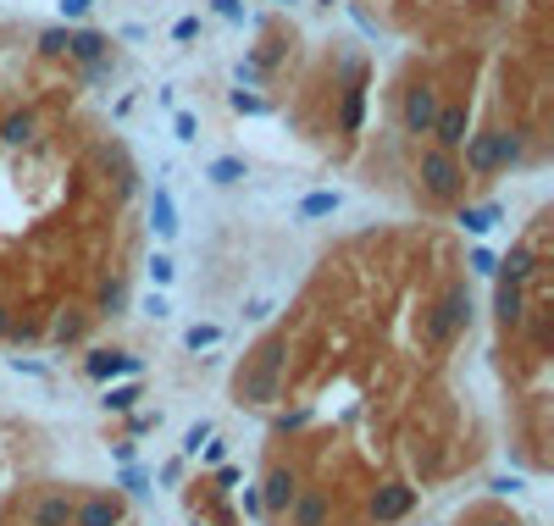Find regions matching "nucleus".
<instances>
[{
	"label": "nucleus",
	"mask_w": 554,
	"mask_h": 526,
	"mask_svg": "<svg viewBox=\"0 0 554 526\" xmlns=\"http://www.w3.org/2000/svg\"><path fill=\"white\" fill-rule=\"evenodd\" d=\"M527 128H471L466 144H460V167H466V178H499V172H516L527 167Z\"/></svg>",
	"instance_id": "obj_1"
},
{
	"label": "nucleus",
	"mask_w": 554,
	"mask_h": 526,
	"mask_svg": "<svg viewBox=\"0 0 554 526\" xmlns=\"http://www.w3.org/2000/svg\"><path fill=\"white\" fill-rule=\"evenodd\" d=\"M410 178H416V189H422L433 205H444V211H449V205H460V200H466V189H471L460 156H455V150H438V144H416Z\"/></svg>",
	"instance_id": "obj_2"
},
{
	"label": "nucleus",
	"mask_w": 554,
	"mask_h": 526,
	"mask_svg": "<svg viewBox=\"0 0 554 526\" xmlns=\"http://www.w3.org/2000/svg\"><path fill=\"white\" fill-rule=\"evenodd\" d=\"M466 327H471V283L466 277H449V283L438 288V299L422 311V344L449 349Z\"/></svg>",
	"instance_id": "obj_3"
},
{
	"label": "nucleus",
	"mask_w": 554,
	"mask_h": 526,
	"mask_svg": "<svg viewBox=\"0 0 554 526\" xmlns=\"http://www.w3.org/2000/svg\"><path fill=\"white\" fill-rule=\"evenodd\" d=\"M438 106H444V95H438V84H433V78H410V84H405V95H399V106H394L399 139H405V144H422L427 133H433Z\"/></svg>",
	"instance_id": "obj_4"
},
{
	"label": "nucleus",
	"mask_w": 554,
	"mask_h": 526,
	"mask_svg": "<svg viewBox=\"0 0 554 526\" xmlns=\"http://www.w3.org/2000/svg\"><path fill=\"white\" fill-rule=\"evenodd\" d=\"M277 399H283V377L255 366V360H239V371H233V405L239 410H272Z\"/></svg>",
	"instance_id": "obj_5"
},
{
	"label": "nucleus",
	"mask_w": 554,
	"mask_h": 526,
	"mask_svg": "<svg viewBox=\"0 0 554 526\" xmlns=\"http://www.w3.org/2000/svg\"><path fill=\"white\" fill-rule=\"evenodd\" d=\"M338 133H361L366 128V61L361 56H344V89H338V117H333Z\"/></svg>",
	"instance_id": "obj_6"
},
{
	"label": "nucleus",
	"mask_w": 554,
	"mask_h": 526,
	"mask_svg": "<svg viewBox=\"0 0 554 526\" xmlns=\"http://www.w3.org/2000/svg\"><path fill=\"white\" fill-rule=\"evenodd\" d=\"M410 510H416V488H410V482H383V488H372V499H366L372 526H399Z\"/></svg>",
	"instance_id": "obj_7"
},
{
	"label": "nucleus",
	"mask_w": 554,
	"mask_h": 526,
	"mask_svg": "<svg viewBox=\"0 0 554 526\" xmlns=\"http://www.w3.org/2000/svg\"><path fill=\"white\" fill-rule=\"evenodd\" d=\"M261 515H272V521H283L289 515V504H294V493H300V471L294 466H266V477H261Z\"/></svg>",
	"instance_id": "obj_8"
},
{
	"label": "nucleus",
	"mask_w": 554,
	"mask_h": 526,
	"mask_svg": "<svg viewBox=\"0 0 554 526\" xmlns=\"http://www.w3.org/2000/svg\"><path fill=\"white\" fill-rule=\"evenodd\" d=\"M466 133H471V106H466V100H444V106H438V117H433L427 144H438V150H455V156H460Z\"/></svg>",
	"instance_id": "obj_9"
},
{
	"label": "nucleus",
	"mask_w": 554,
	"mask_h": 526,
	"mask_svg": "<svg viewBox=\"0 0 554 526\" xmlns=\"http://www.w3.org/2000/svg\"><path fill=\"white\" fill-rule=\"evenodd\" d=\"M122 515H128V504H122V493H78V510H73V526H122Z\"/></svg>",
	"instance_id": "obj_10"
},
{
	"label": "nucleus",
	"mask_w": 554,
	"mask_h": 526,
	"mask_svg": "<svg viewBox=\"0 0 554 526\" xmlns=\"http://www.w3.org/2000/svg\"><path fill=\"white\" fill-rule=\"evenodd\" d=\"M73 510H78L73 488H45L28 504V526H73Z\"/></svg>",
	"instance_id": "obj_11"
},
{
	"label": "nucleus",
	"mask_w": 554,
	"mask_h": 526,
	"mask_svg": "<svg viewBox=\"0 0 554 526\" xmlns=\"http://www.w3.org/2000/svg\"><path fill=\"white\" fill-rule=\"evenodd\" d=\"M283 521L289 526H327L333 521V488H305L300 482V493H294V504H289Z\"/></svg>",
	"instance_id": "obj_12"
},
{
	"label": "nucleus",
	"mask_w": 554,
	"mask_h": 526,
	"mask_svg": "<svg viewBox=\"0 0 554 526\" xmlns=\"http://www.w3.org/2000/svg\"><path fill=\"white\" fill-rule=\"evenodd\" d=\"M100 161H106V172H111L117 205H133V200H139V167H133L128 150H122V144H100Z\"/></svg>",
	"instance_id": "obj_13"
},
{
	"label": "nucleus",
	"mask_w": 554,
	"mask_h": 526,
	"mask_svg": "<svg viewBox=\"0 0 554 526\" xmlns=\"http://www.w3.org/2000/svg\"><path fill=\"white\" fill-rule=\"evenodd\" d=\"M89 327H95V311H89V305H61V311L50 316V344L73 349V344L89 338Z\"/></svg>",
	"instance_id": "obj_14"
},
{
	"label": "nucleus",
	"mask_w": 554,
	"mask_h": 526,
	"mask_svg": "<svg viewBox=\"0 0 554 526\" xmlns=\"http://www.w3.org/2000/svg\"><path fill=\"white\" fill-rule=\"evenodd\" d=\"M84 371L95 377V383H111V377H139V371H145V360L128 355V349H89Z\"/></svg>",
	"instance_id": "obj_15"
},
{
	"label": "nucleus",
	"mask_w": 554,
	"mask_h": 526,
	"mask_svg": "<svg viewBox=\"0 0 554 526\" xmlns=\"http://www.w3.org/2000/svg\"><path fill=\"white\" fill-rule=\"evenodd\" d=\"M543 277V255L532 250V244H510V255L499 261V272H494V283H538Z\"/></svg>",
	"instance_id": "obj_16"
},
{
	"label": "nucleus",
	"mask_w": 554,
	"mask_h": 526,
	"mask_svg": "<svg viewBox=\"0 0 554 526\" xmlns=\"http://www.w3.org/2000/svg\"><path fill=\"white\" fill-rule=\"evenodd\" d=\"M449 222H455L460 233H471V239H488V233L505 222V211H499L494 200H488V205H466V200H460V205H449Z\"/></svg>",
	"instance_id": "obj_17"
},
{
	"label": "nucleus",
	"mask_w": 554,
	"mask_h": 526,
	"mask_svg": "<svg viewBox=\"0 0 554 526\" xmlns=\"http://www.w3.org/2000/svg\"><path fill=\"white\" fill-rule=\"evenodd\" d=\"M128 305H133L128 277H122V272H106V277L95 283V299H89V311H95V316H128Z\"/></svg>",
	"instance_id": "obj_18"
},
{
	"label": "nucleus",
	"mask_w": 554,
	"mask_h": 526,
	"mask_svg": "<svg viewBox=\"0 0 554 526\" xmlns=\"http://www.w3.org/2000/svg\"><path fill=\"white\" fill-rule=\"evenodd\" d=\"M0 144L6 150H28V144H39V111L34 106H17L0 117Z\"/></svg>",
	"instance_id": "obj_19"
},
{
	"label": "nucleus",
	"mask_w": 554,
	"mask_h": 526,
	"mask_svg": "<svg viewBox=\"0 0 554 526\" xmlns=\"http://www.w3.org/2000/svg\"><path fill=\"white\" fill-rule=\"evenodd\" d=\"M527 288L521 283H494V311H499V327L505 333H521V322H527Z\"/></svg>",
	"instance_id": "obj_20"
},
{
	"label": "nucleus",
	"mask_w": 554,
	"mask_h": 526,
	"mask_svg": "<svg viewBox=\"0 0 554 526\" xmlns=\"http://www.w3.org/2000/svg\"><path fill=\"white\" fill-rule=\"evenodd\" d=\"M150 233H156L161 244L178 239V200H172L167 183H156V189H150Z\"/></svg>",
	"instance_id": "obj_21"
},
{
	"label": "nucleus",
	"mask_w": 554,
	"mask_h": 526,
	"mask_svg": "<svg viewBox=\"0 0 554 526\" xmlns=\"http://www.w3.org/2000/svg\"><path fill=\"white\" fill-rule=\"evenodd\" d=\"M100 56H111V34H100V28H73L67 34V61H100Z\"/></svg>",
	"instance_id": "obj_22"
},
{
	"label": "nucleus",
	"mask_w": 554,
	"mask_h": 526,
	"mask_svg": "<svg viewBox=\"0 0 554 526\" xmlns=\"http://www.w3.org/2000/svg\"><path fill=\"white\" fill-rule=\"evenodd\" d=\"M338 205H344V194L338 189H311V194H300V222H322V216H338Z\"/></svg>",
	"instance_id": "obj_23"
},
{
	"label": "nucleus",
	"mask_w": 554,
	"mask_h": 526,
	"mask_svg": "<svg viewBox=\"0 0 554 526\" xmlns=\"http://www.w3.org/2000/svg\"><path fill=\"white\" fill-rule=\"evenodd\" d=\"M205 178L217 183V189H233V183H244V178H250V167H244L239 156H217L211 167H205Z\"/></svg>",
	"instance_id": "obj_24"
},
{
	"label": "nucleus",
	"mask_w": 554,
	"mask_h": 526,
	"mask_svg": "<svg viewBox=\"0 0 554 526\" xmlns=\"http://www.w3.org/2000/svg\"><path fill=\"white\" fill-rule=\"evenodd\" d=\"M311 416H316L311 405H294V410H272V438H289V432L311 427Z\"/></svg>",
	"instance_id": "obj_25"
},
{
	"label": "nucleus",
	"mask_w": 554,
	"mask_h": 526,
	"mask_svg": "<svg viewBox=\"0 0 554 526\" xmlns=\"http://www.w3.org/2000/svg\"><path fill=\"white\" fill-rule=\"evenodd\" d=\"M67 34H73L67 23H61V28H39V34H34L39 56H45V61H61V56H67Z\"/></svg>",
	"instance_id": "obj_26"
},
{
	"label": "nucleus",
	"mask_w": 554,
	"mask_h": 526,
	"mask_svg": "<svg viewBox=\"0 0 554 526\" xmlns=\"http://www.w3.org/2000/svg\"><path fill=\"white\" fill-rule=\"evenodd\" d=\"M145 272H150V283H156V288H172V277H178V261H172L167 250H156V255L145 261Z\"/></svg>",
	"instance_id": "obj_27"
},
{
	"label": "nucleus",
	"mask_w": 554,
	"mask_h": 526,
	"mask_svg": "<svg viewBox=\"0 0 554 526\" xmlns=\"http://www.w3.org/2000/svg\"><path fill=\"white\" fill-rule=\"evenodd\" d=\"M228 106L239 111V117H266V111H272V100L250 95V89H233V95H228Z\"/></svg>",
	"instance_id": "obj_28"
},
{
	"label": "nucleus",
	"mask_w": 554,
	"mask_h": 526,
	"mask_svg": "<svg viewBox=\"0 0 554 526\" xmlns=\"http://www.w3.org/2000/svg\"><path fill=\"white\" fill-rule=\"evenodd\" d=\"M183 344H189V349H211V344H222V327L217 322H194L189 333H183Z\"/></svg>",
	"instance_id": "obj_29"
},
{
	"label": "nucleus",
	"mask_w": 554,
	"mask_h": 526,
	"mask_svg": "<svg viewBox=\"0 0 554 526\" xmlns=\"http://www.w3.org/2000/svg\"><path fill=\"white\" fill-rule=\"evenodd\" d=\"M139 399H145V394H139V383H122V388H106V399H100V405H106V410H133Z\"/></svg>",
	"instance_id": "obj_30"
},
{
	"label": "nucleus",
	"mask_w": 554,
	"mask_h": 526,
	"mask_svg": "<svg viewBox=\"0 0 554 526\" xmlns=\"http://www.w3.org/2000/svg\"><path fill=\"white\" fill-rule=\"evenodd\" d=\"M111 72H117V56H100V61H84V67H78V84H106Z\"/></svg>",
	"instance_id": "obj_31"
},
{
	"label": "nucleus",
	"mask_w": 554,
	"mask_h": 526,
	"mask_svg": "<svg viewBox=\"0 0 554 526\" xmlns=\"http://www.w3.org/2000/svg\"><path fill=\"white\" fill-rule=\"evenodd\" d=\"M172 133H178V144H194L200 139V117H194V111H172Z\"/></svg>",
	"instance_id": "obj_32"
},
{
	"label": "nucleus",
	"mask_w": 554,
	"mask_h": 526,
	"mask_svg": "<svg viewBox=\"0 0 554 526\" xmlns=\"http://www.w3.org/2000/svg\"><path fill=\"white\" fill-rule=\"evenodd\" d=\"M466 266H471L477 277H494V272H499V255H494V250H482V244H477V250L466 255Z\"/></svg>",
	"instance_id": "obj_33"
},
{
	"label": "nucleus",
	"mask_w": 554,
	"mask_h": 526,
	"mask_svg": "<svg viewBox=\"0 0 554 526\" xmlns=\"http://www.w3.org/2000/svg\"><path fill=\"white\" fill-rule=\"evenodd\" d=\"M117 488H128V493H150V471H145V466H122Z\"/></svg>",
	"instance_id": "obj_34"
},
{
	"label": "nucleus",
	"mask_w": 554,
	"mask_h": 526,
	"mask_svg": "<svg viewBox=\"0 0 554 526\" xmlns=\"http://www.w3.org/2000/svg\"><path fill=\"white\" fill-rule=\"evenodd\" d=\"M56 12H61V23H84L95 12V0H56Z\"/></svg>",
	"instance_id": "obj_35"
},
{
	"label": "nucleus",
	"mask_w": 554,
	"mask_h": 526,
	"mask_svg": "<svg viewBox=\"0 0 554 526\" xmlns=\"http://www.w3.org/2000/svg\"><path fill=\"white\" fill-rule=\"evenodd\" d=\"M200 34H205V23H200V17H178V23H172V39H178V45H194Z\"/></svg>",
	"instance_id": "obj_36"
},
{
	"label": "nucleus",
	"mask_w": 554,
	"mask_h": 526,
	"mask_svg": "<svg viewBox=\"0 0 554 526\" xmlns=\"http://www.w3.org/2000/svg\"><path fill=\"white\" fill-rule=\"evenodd\" d=\"M233 78H239V89H244V84H261V78H266V67H261L255 56H244L239 67H233Z\"/></svg>",
	"instance_id": "obj_37"
},
{
	"label": "nucleus",
	"mask_w": 554,
	"mask_h": 526,
	"mask_svg": "<svg viewBox=\"0 0 554 526\" xmlns=\"http://www.w3.org/2000/svg\"><path fill=\"white\" fill-rule=\"evenodd\" d=\"M150 427H161V410H133V416H128L133 438H139V432H150Z\"/></svg>",
	"instance_id": "obj_38"
},
{
	"label": "nucleus",
	"mask_w": 554,
	"mask_h": 526,
	"mask_svg": "<svg viewBox=\"0 0 554 526\" xmlns=\"http://www.w3.org/2000/svg\"><path fill=\"white\" fill-rule=\"evenodd\" d=\"M211 438V421H194L189 427V438H183V455H200V443Z\"/></svg>",
	"instance_id": "obj_39"
},
{
	"label": "nucleus",
	"mask_w": 554,
	"mask_h": 526,
	"mask_svg": "<svg viewBox=\"0 0 554 526\" xmlns=\"http://www.w3.org/2000/svg\"><path fill=\"white\" fill-rule=\"evenodd\" d=\"M211 12L228 17V23H244V0H211Z\"/></svg>",
	"instance_id": "obj_40"
},
{
	"label": "nucleus",
	"mask_w": 554,
	"mask_h": 526,
	"mask_svg": "<svg viewBox=\"0 0 554 526\" xmlns=\"http://www.w3.org/2000/svg\"><path fill=\"white\" fill-rule=\"evenodd\" d=\"M167 311H172V305H167V294H161V288H156V294L145 299V316H150V322H161V316H167Z\"/></svg>",
	"instance_id": "obj_41"
},
{
	"label": "nucleus",
	"mask_w": 554,
	"mask_h": 526,
	"mask_svg": "<svg viewBox=\"0 0 554 526\" xmlns=\"http://www.w3.org/2000/svg\"><path fill=\"white\" fill-rule=\"evenodd\" d=\"M200 449H205V460H211V466H222V460H228V443H211V438H205Z\"/></svg>",
	"instance_id": "obj_42"
},
{
	"label": "nucleus",
	"mask_w": 554,
	"mask_h": 526,
	"mask_svg": "<svg viewBox=\"0 0 554 526\" xmlns=\"http://www.w3.org/2000/svg\"><path fill=\"white\" fill-rule=\"evenodd\" d=\"M244 316H250V322H266V316H272V299H250V311Z\"/></svg>",
	"instance_id": "obj_43"
},
{
	"label": "nucleus",
	"mask_w": 554,
	"mask_h": 526,
	"mask_svg": "<svg viewBox=\"0 0 554 526\" xmlns=\"http://www.w3.org/2000/svg\"><path fill=\"white\" fill-rule=\"evenodd\" d=\"M6 333H12V305L0 299V344H6Z\"/></svg>",
	"instance_id": "obj_44"
},
{
	"label": "nucleus",
	"mask_w": 554,
	"mask_h": 526,
	"mask_svg": "<svg viewBox=\"0 0 554 526\" xmlns=\"http://www.w3.org/2000/svg\"><path fill=\"white\" fill-rule=\"evenodd\" d=\"M316 6H338V0H316Z\"/></svg>",
	"instance_id": "obj_45"
},
{
	"label": "nucleus",
	"mask_w": 554,
	"mask_h": 526,
	"mask_svg": "<svg viewBox=\"0 0 554 526\" xmlns=\"http://www.w3.org/2000/svg\"><path fill=\"white\" fill-rule=\"evenodd\" d=\"M272 6H294V0H272Z\"/></svg>",
	"instance_id": "obj_46"
}]
</instances>
